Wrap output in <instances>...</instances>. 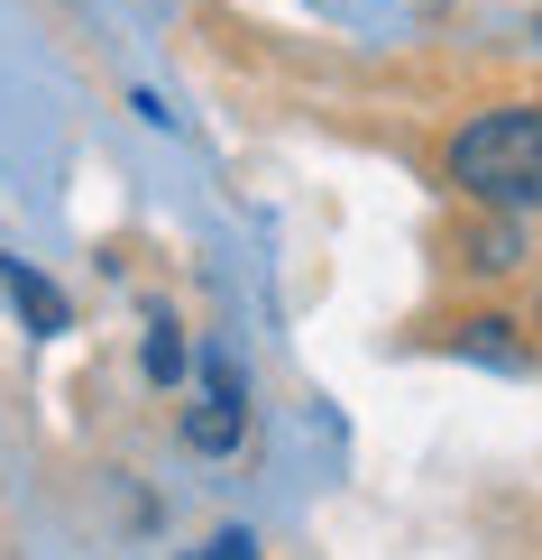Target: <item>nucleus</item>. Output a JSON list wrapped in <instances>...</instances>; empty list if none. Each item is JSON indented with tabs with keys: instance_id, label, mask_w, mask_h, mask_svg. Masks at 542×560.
<instances>
[{
	"instance_id": "f257e3e1",
	"label": "nucleus",
	"mask_w": 542,
	"mask_h": 560,
	"mask_svg": "<svg viewBox=\"0 0 542 560\" xmlns=\"http://www.w3.org/2000/svg\"><path fill=\"white\" fill-rule=\"evenodd\" d=\"M441 184L469 212L542 221V102H478L441 138Z\"/></svg>"
},
{
	"instance_id": "f03ea898",
	"label": "nucleus",
	"mask_w": 542,
	"mask_h": 560,
	"mask_svg": "<svg viewBox=\"0 0 542 560\" xmlns=\"http://www.w3.org/2000/svg\"><path fill=\"white\" fill-rule=\"evenodd\" d=\"M249 432V386H240V359L203 349V377H194V405H184V451L194 459H230Z\"/></svg>"
},
{
	"instance_id": "7ed1b4c3",
	"label": "nucleus",
	"mask_w": 542,
	"mask_h": 560,
	"mask_svg": "<svg viewBox=\"0 0 542 560\" xmlns=\"http://www.w3.org/2000/svg\"><path fill=\"white\" fill-rule=\"evenodd\" d=\"M441 349V359H469V368H506V377H533V340L515 313H441L433 331H423Z\"/></svg>"
},
{
	"instance_id": "20e7f679",
	"label": "nucleus",
	"mask_w": 542,
	"mask_h": 560,
	"mask_svg": "<svg viewBox=\"0 0 542 560\" xmlns=\"http://www.w3.org/2000/svg\"><path fill=\"white\" fill-rule=\"evenodd\" d=\"M533 258V240H524V221H506V212H469L460 221V267L469 276H487V285H506L515 267Z\"/></svg>"
},
{
	"instance_id": "39448f33",
	"label": "nucleus",
	"mask_w": 542,
	"mask_h": 560,
	"mask_svg": "<svg viewBox=\"0 0 542 560\" xmlns=\"http://www.w3.org/2000/svg\"><path fill=\"white\" fill-rule=\"evenodd\" d=\"M0 285H10V303H19V322H28L37 340H56V331H74V303H65L46 276L28 267V258H0Z\"/></svg>"
},
{
	"instance_id": "423d86ee",
	"label": "nucleus",
	"mask_w": 542,
	"mask_h": 560,
	"mask_svg": "<svg viewBox=\"0 0 542 560\" xmlns=\"http://www.w3.org/2000/svg\"><path fill=\"white\" fill-rule=\"evenodd\" d=\"M148 386H184V340H175L166 313L148 322Z\"/></svg>"
},
{
	"instance_id": "0eeeda50",
	"label": "nucleus",
	"mask_w": 542,
	"mask_h": 560,
	"mask_svg": "<svg viewBox=\"0 0 542 560\" xmlns=\"http://www.w3.org/2000/svg\"><path fill=\"white\" fill-rule=\"evenodd\" d=\"M194 560H257V533H240V524H230V533H211Z\"/></svg>"
},
{
	"instance_id": "6e6552de",
	"label": "nucleus",
	"mask_w": 542,
	"mask_h": 560,
	"mask_svg": "<svg viewBox=\"0 0 542 560\" xmlns=\"http://www.w3.org/2000/svg\"><path fill=\"white\" fill-rule=\"evenodd\" d=\"M533 331H542V303H533Z\"/></svg>"
}]
</instances>
